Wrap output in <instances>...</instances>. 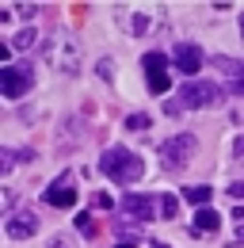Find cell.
I'll return each mask as SVG.
<instances>
[{
  "label": "cell",
  "instance_id": "obj_1",
  "mask_svg": "<svg viewBox=\"0 0 244 248\" xmlns=\"http://www.w3.org/2000/svg\"><path fill=\"white\" fill-rule=\"evenodd\" d=\"M99 168H103V176H111L115 184H137V180L145 176L141 156L130 153L126 145H111V149H103V156H99Z\"/></svg>",
  "mask_w": 244,
  "mask_h": 248
},
{
  "label": "cell",
  "instance_id": "obj_2",
  "mask_svg": "<svg viewBox=\"0 0 244 248\" xmlns=\"http://www.w3.org/2000/svg\"><path fill=\"white\" fill-rule=\"evenodd\" d=\"M42 54H46V65L58 69V73H65V77H76V73H80V42H76L73 34L58 31L42 46Z\"/></svg>",
  "mask_w": 244,
  "mask_h": 248
},
{
  "label": "cell",
  "instance_id": "obj_3",
  "mask_svg": "<svg viewBox=\"0 0 244 248\" xmlns=\"http://www.w3.org/2000/svg\"><path fill=\"white\" fill-rule=\"evenodd\" d=\"M195 149H198L195 134H176V138L160 141V164L164 168H180V164H187L195 156Z\"/></svg>",
  "mask_w": 244,
  "mask_h": 248
},
{
  "label": "cell",
  "instance_id": "obj_4",
  "mask_svg": "<svg viewBox=\"0 0 244 248\" xmlns=\"http://www.w3.org/2000/svg\"><path fill=\"white\" fill-rule=\"evenodd\" d=\"M180 103L183 107H214V103H221V88L210 84V80H187L180 88Z\"/></svg>",
  "mask_w": 244,
  "mask_h": 248
},
{
  "label": "cell",
  "instance_id": "obj_5",
  "mask_svg": "<svg viewBox=\"0 0 244 248\" xmlns=\"http://www.w3.org/2000/svg\"><path fill=\"white\" fill-rule=\"evenodd\" d=\"M27 88H30V69H23V65H4L0 69V92L8 99H19Z\"/></svg>",
  "mask_w": 244,
  "mask_h": 248
},
{
  "label": "cell",
  "instance_id": "obj_6",
  "mask_svg": "<svg viewBox=\"0 0 244 248\" xmlns=\"http://www.w3.org/2000/svg\"><path fill=\"white\" fill-rule=\"evenodd\" d=\"M50 206H58V210H69V206H76V187H73V176L69 172H61L54 184L46 187V195H42Z\"/></svg>",
  "mask_w": 244,
  "mask_h": 248
},
{
  "label": "cell",
  "instance_id": "obj_7",
  "mask_svg": "<svg viewBox=\"0 0 244 248\" xmlns=\"http://www.w3.org/2000/svg\"><path fill=\"white\" fill-rule=\"evenodd\" d=\"M122 214L152 221V214H160V202H152V195H122Z\"/></svg>",
  "mask_w": 244,
  "mask_h": 248
},
{
  "label": "cell",
  "instance_id": "obj_8",
  "mask_svg": "<svg viewBox=\"0 0 244 248\" xmlns=\"http://www.w3.org/2000/svg\"><path fill=\"white\" fill-rule=\"evenodd\" d=\"M4 233H8L12 241H27V237H34V233H38V217L30 214V210L12 214V217H8V225H4Z\"/></svg>",
  "mask_w": 244,
  "mask_h": 248
},
{
  "label": "cell",
  "instance_id": "obj_9",
  "mask_svg": "<svg viewBox=\"0 0 244 248\" xmlns=\"http://www.w3.org/2000/svg\"><path fill=\"white\" fill-rule=\"evenodd\" d=\"M176 69L187 73V77H195V73L202 69V50H198L195 42H180V46H176Z\"/></svg>",
  "mask_w": 244,
  "mask_h": 248
},
{
  "label": "cell",
  "instance_id": "obj_10",
  "mask_svg": "<svg viewBox=\"0 0 244 248\" xmlns=\"http://www.w3.org/2000/svg\"><path fill=\"white\" fill-rule=\"evenodd\" d=\"M217 225H221V214L210 210V206H202V210L195 214V221H191V233H195V237H210V233H217Z\"/></svg>",
  "mask_w": 244,
  "mask_h": 248
},
{
  "label": "cell",
  "instance_id": "obj_11",
  "mask_svg": "<svg viewBox=\"0 0 244 248\" xmlns=\"http://www.w3.org/2000/svg\"><path fill=\"white\" fill-rule=\"evenodd\" d=\"M210 187H183V199H187V202H195V206H206V202H210Z\"/></svg>",
  "mask_w": 244,
  "mask_h": 248
},
{
  "label": "cell",
  "instance_id": "obj_12",
  "mask_svg": "<svg viewBox=\"0 0 244 248\" xmlns=\"http://www.w3.org/2000/svg\"><path fill=\"white\" fill-rule=\"evenodd\" d=\"M141 65H145V73H149V77H156V73H164V65H168V58L152 50V54H145V58H141Z\"/></svg>",
  "mask_w": 244,
  "mask_h": 248
},
{
  "label": "cell",
  "instance_id": "obj_13",
  "mask_svg": "<svg viewBox=\"0 0 244 248\" xmlns=\"http://www.w3.org/2000/svg\"><path fill=\"white\" fill-rule=\"evenodd\" d=\"M176 214H180V199H176V195H160V217L172 221Z\"/></svg>",
  "mask_w": 244,
  "mask_h": 248
},
{
  "label": "cell",
  "instance_id": "obj_14",
  "mask_svg": "<svg viewBox=\"0 0 244 248\" xmlns=\"http://www.w3.org/2000/svg\"><path fill=\"white\" fill-rule=\"evenodd\" d=\"M168 88H172V77H168V73H156V77H149V92H152V95H164Z\"/></svg>",
  "mask_w": 244,
  "mask_h": 248
},
{
  "label": "cell",
  "instance_id": "obj_15",
  "mask_svg": "<svg viewBox=\"0 0 244 248\" xmlns=\"http://www.w3.org/2000/svg\"><path fill=\"white\" fill-rule=\"evenodd\" d=\"M12 46H15V50H27V46H34V27H23V31L12 38Z\"/></svg>",
  "mask_w": 244,
  "mask_h": 248
},
{
  "label": "cell",
  "instance_id": "obj_16",
  "mask_svg": "<svg viewBox=\"0 0 244 248\" xmlns=\"http://www.w3.org/2000/svg\"><path fill=\"white\" fill-rule=\"evenodd\" d=\"M152 27V16L149 12H137V16H134V34H145Z\"/></svg>",
  "mask_w": 244,
  "mask_h": 248
},
{
  "label": "cell",
  "instance_id": "obj_17",
  "mask_svg": "<svg viewBox=\"0 0 244 248\" xmlns=\"http://www.w3.org/2000/svg\"><path fill=\"white\" fill-rule=\"evenodd\" d=\"M15 199H19V195H15L12 187H4V191H0V206H4V214H8V217H12V206H15Z\"/></svg>",
  "mask_w": 244,
  "mask_h": 248
},
{
  "label": "cell",
  "instance_id": "obj_18",
  "mask_svg": "<svg viewBox=\"0 0 244 248\" xmlns=\"http://www.w3.org/2000/svg\"><path fill=\"white\" fill-rule=\"evenodd\" d=\"M92 206H95V210H111V206H115V199H111V195H103V191H95V195H92Z\"/></svg>",
  "mask_w": 244,
  "mask_h": 248
},
{
  "label": "cell",
  "instance_id": "obj_19",
  "mask_svg": "<svg viewBox=\"0 0 244 248\" xmlns=\"http://www.w3.org/2000/svg\"><path fill=\"white\" fill-rule=\"evenodd\" d=\"M76 229H80L84 237H92V233H95V221H92V214H76Z\"/></svg>",
  "mask_w": 244,
  "mask_h": 248
},
{
  "label": "cell",
  "instance_id": "obj_20",
  "mask_svg": "<svg viewBox=\"0 0 244 248\" xmlns=\"http://www.w3.org/2000/svg\"><path fill=\"white\" fill-rule=\"evenodd\" d=\"M214 65H217V69H229V73H233V80H237V77H241L244 69L237 62H229V58H214Z\"/></svg>",
  "mask_w": 244,
  "mask_h": 248
},
{
  "label": "cell",
  "instance_id": "obj_21",
  "mask_svg": "<svg viewBox=\"0 0 244 248\" xmlns=\"http://www.w3.org/2000/svg\"><path fill=\"white\" fill-rule=\"evenodd\" d=\"M126 126H130V130H149V115H130Z\"/></svg>",
  "mask_w": 244,
  "mask_h": 248
},
{
  "label": "cell",
  "instance_id": "obj_22",
  "mask_svg": "<svg viewBox=\"0 0 244 248\" xmlns=\"http://www.w3.org/2000/svg\"><path fill=\"white\" fill-rule=\"evenodd\" d=\"M95 69H99V77H103V80H111V77H115V62H111V58H103Z\"/></svg>",
  "mask_w": 244,
  "mask_h": 248
},
{
  "label": "cell",
  "instance_id": "obj_23",
  "mask_svg": "<svg viewBox=\"0 0 244 248\" xmlns=\"http://www.w3.org/2000/svg\"><path fill=\"white\" fill-rule=\"evenodd\" d=\"M229 199H237V202L244 199V180H237V184H229Z\"/></svg>",
  "mask_w": 244,
  "mask_h": 248
},
{
  "label": "cell",
  "instance_id": "obj_24",
  "mask_svg": "<svg viewBox=\"0 0 244 248\" xmlns=\"http://www.w3.org/2000/svg\"><path fill=\"white\" fill-rule=\"evenodd\" d=\"M12 12H19V16H23V19H30V16H34V12H38V8H34V4H15V8H12Z\"/></svg>",
  "mask_w": 244,
  "mask_h": 248
},
{
  "label": "cell",
  "instance_id": "obj_25",
  "mask_svg": "<svg viewBox=\"0 0 244 248\" xmlns=\"http://www.w3.org/2000/svg\"><path fill=\"white\" fill-rule=\"evenodd\" d=\"M46 248H73V241H69V237H50Z\"/></svg>",
  "mask_w": 244,
  "mask_h": 248
},
{
  "label": "cell",
  "instance_id": "obj_26",
  "mask_svg": "<svg viewBox=\"0 0 244 248\" xmlns=\"http://www.w3.org/2000/svg\"><path fill=\"white\" fill-rule=\"evenodd\" d=\"M233 92H237V95H244V73L237 77V80H233Z\"/></svg>",
  "mask_w": 244,
  "mask_h": 248
},
{
  "label": "cell",
  "instance_id": "obj_27",
  "mask_svg": "<svg viewBox=\"0 0 244 248\" xmlns=\"http://www.w3.org/2000/svg\"><path fill=\"white\" fill-rule=\"evenodd\" d=\"M233 153H237V156H244V138H237V141H233Z\"/></svg>",
  "mask_w": 244,
  "mask_h": 248
},
{
  "label": "cell",
  "instance_id": "obj_28",
  "mask_svg": "<svg viewBox=\"0 0 244 248\" xmlns=\"http://www.w3.org/2000/svg\"><path fill=\"white\" fill-rule=\"evenodd\" d=\"M149 248H168V245H164V241H152V245Z\"/></svg>",
  "mask_w": 244,
  "mask_h": 248
},
{
  "label": "cell",
  "instance_id": "obj_29",
  "mask_svg": "<svg viewBox=\"0 0 244 248\" xmlns=\"http://www.w3.org/2000/svg\"><path fill=\"white\" fill-rule=\"evenodd\" d=\"M241 34H244V12H241Z\"/></svg>",
  "mask_w": 244,
  "mask_h": 248
},
{
  "label": "cell",
  "instance_id": "obj_30",
  "mask_svg": "<svg viewBox=\"0 0 244 248\" xmlns=\"http://www.w3.org/2000/svg\"><path fill=\"white\" fill-rule=\"evenodd\" d=\"M119 248H134V245H126V241H122V245H119Z\"/></svg>",
  "mask_w": 244,
  "mask_h": 248
}]
</instances>
